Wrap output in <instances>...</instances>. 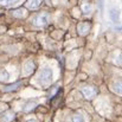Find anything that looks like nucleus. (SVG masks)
<instances>
[{
    "instance_id": "f257e3e1",
    "label": "nucleus",
    "mask_w": 122,
    "mask_h": 122,
    "mask_svg": "<svg viewBox=\"0 0 122 122\" xmlns=\"http://www.w3.org/2000/svg\"><path fill=\"white\" fill-rule=\"evenodd\" d=\"M52 77H53V71H52V69L49 68V66H45V68L41 69V71L39 72L38 83L41 84V86H46L47 84L51 83Z\"/></svg>"
},
{
    "instance_id": "f03ea898",
    "label": "nucleus",
    "mask_w": 122,
    "mask_h": 122,
    "mask_svg": "<svg viewBox=\"0 0 122 122\" xmlns=\"http://www.w3.org/2000/svg\"><path fill=\"white\" fill-rule=\"evenodd\" d=\"M49 20H50V15L49 13L44 12V13H39L37 14L33 19H32V24L38 26V27H44L49 24Z\"/></svg>"
},
{
    "instance_id": "7ed1b4c3",
    "label": "nucleus",
    "mask_w": 122,
    "mask_h": 122,
    "mask_svg": "<svg viewBox=\"0 0 122 122\" xmlns=\"http://www.w3.org/2000/svg\"><path fill=\"white\" fill-rule=\"evenodd\" d=\"M81 92L83 94V96L85 98L90 100V98H92L97 95V89L92 85H84L81 88Z\"/></svg>"
},
{
    "instance_id": "20e7f679",
    "label": "nucleus",
    "mask_w": 122,
    "mask_h": 122,
    "mask_svg": "<svg viewBox=\"0 0 122 122\" xmlns=\"http://www.w3.org/2000/svg\"><path fill=\"white\" fill-rule=\"evenodd\" d=\"M90 29H91V24L89 21H83L80 23L78 26H77V31L81 36H86L89 32H90Z\"/></svg>"
},
{
    "instance_id": "39448f33",
    "label": "nucleus",
    "mask_w": 122,
    "mask_h": 122,
    "mask_svg": "<svg viewBox=\"0 0 122 122\" xmlns=\"http://www.w3.org/2000/svg\"><path fill=\"white\" fill-rule=\"evenodd\" d=\"M81 10L83 12V14H90L92 12V5H91V1L89 0H82L81 1Z\"/></svg>"
},
{
    "instance_id": "423d86ee",
    "label": "nucleus",
    "mask_w": 122,
    "mask_h": 122,
    "mask_svg": "<svg viewBox=\"0 0 122 122\" xmlns=\"http://www.w3.org/2000/svg\"><path fill=\"white\" fill-rule=\"evenodd\" d=\"M35 69H36V64H35L32 61H29V62H26V63L24 64V66H23L24 75H25V76H29V75H31V74L35 71Z\"/></svg>"
},
{
    "instance_id": "0eeeda50",
    "label": "nucleus",
    "mask_w": 122,
    "mask_h": 122,
    "mask_svg": "<svg viewBox=\"0 0 122 122\" xmlns=\"http://www.w3.org/2000/svg\"><path fill=\"white\" fill-rule=\"evenodd\" d=\"M14 117H15V114L13 112H11V110H7V112L2 113L1 116H0L1 122H11V121H13Z\"/></svg>"
},
{
    "instance_id": "6e6552de",
    "label": "nucleus",
    "mask_w": 122,
    "mask_h": 122,
    "mask_svg": "<svg viewBox=\"0 0 122 122\" xmlns=\"http://www.w3.org/2000/svg\"><path fill=\"white\" fill-rule=\"evenodd\" d=\"M41 0H29V1L26 2V7H27L29 10H31V11L38 10V8L41 7Z\"/></svg>"
},
{
    "instance_id": "1a4fd4ad",
    "label": "nucleus",
    "mask_w": 122,
    "mask_h": 122,
    "mask_svg": "<svg viewBox=\"0 0 122 122\" xmlns=\"http://www.w3.org/2000/svg\"><path fill=\"white\" fill-rule=\"evenodd\" d=\"M109 17L114 23H119L120 21V11L116 8H110L109 10Z\"/></svg>"
},
{
    "instance_id": "9d476101",
    "label": "nucleus",
    "mask_w": 122,
    "mask_h": 122,
    "mask_svg": "<svg viewBox=\"0 0 122 122\" xmlns=\"http://www.w3.org/2000/svg\"><path fill=\"white\" fill-rule=\"evenodd\" d=\"M112 89L114 90L115 94L122 95V80H117L112 84Z\"/></svg>"
},
{
    "instance_id": "9b49d317",
    "label": "nucleus",
    "mask_w": 122,
    "mask_h": 122,
    "mask_svg": "<svg viewBox=\"0 0 122 122\" xmlns=\"http://www.w3.org/2000/svg\"><path fill=\"white\" fill-rule=\"evenodd\" d=\"M36 107H37V102H35V101H29V102H26L25 106H24V112H25V113H30V112L33 110Z\"/></svg>"
},
{
    "instance_id": "f8f14e48",
    "label": "nucleus",
    "mask_w": 122,
    "mask_h": 122,
    "mask_svg": "<svg viewBox=\"0 0 122 122\" xmlns=\"http://www.w3.org/2000/svg\"><path fill=\"white\" fill-rule=\"evenodd\" d=\"M20 86H21V82H17V83H14V84H11V85L5 86L4 90H5V91H15V90H18Z\"/></svg>"
},
{
    "instance_id": "ddd939ff",
    "label": "nucleus",
    "mask_w": 122,
    "mask_h": 122,
    "mask_svg": "<svg viewBox=\"0 0 122 122\" xmlns=\"http://www.w3.org/2000/svg\"><path fill=\"white\" fill-rule=\"evenodd\" d=\"M20 0H0V6L4 7H8V6H13L15 4H18Z\"/></svg>"
},
{
    "instance_id": "4468645a",
    "label": "nucleus",
    "mask_w": 122,
    "mask_h": 122,
    "mask_svg": "<svg viewBox=\"0 0 122 122\" xmlns=\"http://www.w3.org/2000/svg\"><path fill=\"white\" fill-rule=\"evenodd\" d=\"M12 14H13L14 17H17V18H24V17L26 15V12H25L24 8H18V10L12 11Z\"/></svg>"
},
{
    "instance_id": "2eb2a0df",
    "label": "nucleus",
    "mask_w": 122,
    "mask_h": 122,
    "mask_svg": "<svg viewBox=\"0 0 122 122\" xmlns=\"http://www.w3.org/2000/svg\"><path fill=\"white\" fill-rule=\"evenodd\" d=\"M72 122H84V117L81 113H76L72 116Z\"/></svg>"
},
{
    "instance_id": "dca6fc26",
    "label": "nucleus",
    "mask_w": 122,
    "mask_h": 122,
    "mask_svg": "<svg viewBox=\"0 0 122 122\" xmlns=\"http://www.w3.org/2000/svg\"><path fill=\"white\" fill-rule=\"evenodd\" d=\"M10 78V74L6 70H1L0 71V81H7Z\"/></svg>"
},
{
    "instance_id": "f3484780",
    "label": "nucleus",
    "mask_w": 122,
    "mask_h": 122,
    "mask_svg": "<svg viewBox=\"0 0 122 122\" xmlns=\"http://www.w3.org/2000/svg\"><path fill=\"white\" fill-rule=\"evenodd\" d=\"M27 122H37V121H35V120H29Z\"/></svg>"
},
{
    "instance_id": "a211bd4d",
    "label": "nucleus",
    "mask_w": 122,
    "mask_h": 122,
    "mask_svg": "<svg viewBox=\"0 0 122 122\" xmlns=\"http://www.w3.org/2000/svg\"><path fill=\"white\" fill-rule=\"evenodd\" d=\"M119 30H122V27H119Z\"/></svg>"
}]
</instances>
